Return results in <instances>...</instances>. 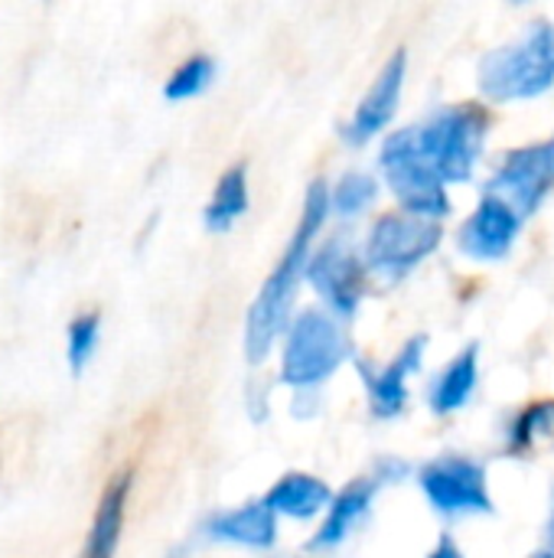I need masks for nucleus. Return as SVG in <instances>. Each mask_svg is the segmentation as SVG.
Wrapping results in <instances>:
<instances>
[{
    "label": "nucleus",
    "mask_w": 554,
    "mask_h": 558,
    "mask_svg": "<svg viewBox=\"0 0 554 558\" xmlns=\"http://www.w3.org/2000/svg\"><path fill=\"white\" fill-rule=\"evenodd\" d=\"M327 216H330V190L323 186V180H313L307 186L300 222H297L281 262L274 265V271L268 275V281L261 284L258 298L248 307V320H245V356H248V363H264L278 333L291 324L297 284H300V278H307L313 239L323 229Z\"/></svg>",
    "instance_id": "obj_1"
},
{
    "label": "nucleus",
    "mask_w": 554,
    "mask_h": 558,
    "mask_svg": "<svg viewBox=\"0 0 554 558\" xmlns=\"http://www.w3.org/2000/svg\"><path fill=\"white\" fill-rule=\"evenodd\" d=\"M480 92L490 101H529L554 88V26L535 20L513 43L490 49L477 69Z\"/></svg>",
    "instance_id": "obj_2"
},
{
    "label": "nucleus",
    "mask_w": 554,
    "mask_h": 558,
    "mask_svg": "<svg viewBox=\"0 0 554 558\" xmlns=\"http://www.w3.org/2000/svg\"><path fill=\"white\" fill-rule=\"evenodd\" d=\"M487 128L490 114L480 105H451L434 111L428 121L411 124L408 134L421 163L447 186L467 183L473 177V167L487 141Z\"/></svg>",
    "instance_id": "obj_3"
},
{
    "label": "nucleus",
    "mask_w": 554,
    "mask_h": 558,
    "mask_svg": "<svg viewBox=\"0 0 554 558\" xmlns=\"http://www.w3.org/2000/svg\"><path fill=\"white\" fill-rule=\"evenodd\" d=\"M349 356V340L340 320L327 311H304L287 327L281 353V383L291 389H310L327 383Z\"/></svg>",
    "instance_id": "obj_4"
},
{
    "label": "nucleus",
    "mask_w": 554,
    "mask_h": 558,
    "mask_svg": "<svg viewBox=\"0 0 554 558\" xmlns=\"http://www.w3.org/2000/svg\"><path fill=\"white\" fill-rule=\"evenodd\" d=\"M441 239V222H428L408 213H385L376 219L366 239V271L379 275L382 281H402L438 252Z\"/></svg>",
    "instance_id": "obj_5"
},
{
    "label": "nucleus",
    "mask_w": 554,
    "mask_h": 558,
    "mask_svg": "<svg viewBox=\"0 0 554 558\" xmlns=\"http://www.w3.org/2000/svg\"><path fill=\"white\" fill-rule=\"evenodd\" d=\"M382 173L392 186V193L402 203V213L438 222L451 213V196L447 186L421 163L408 128L395 131L382 144Z\"/></svg>",
    "instance_id": "obj_6"
},
{
    "label": "nucleus",
    "mask_w": 554,
    "mask_h": 558,
    "mask_svg": "<svg viewBox=\"0 0 554 558\" xmlns=\"http://www.w3.org/2000/svg\"><path fill=\"white\" fill-rule=\"evenodd\" d=\"M428 504L447 517L467 513H493V497L487 484V471L473 458L447 454L421 468L418 474Z\"/></svg>",
    "instance_id": "obj_7"
},
{
    "label": "nucleus",
    "mask_w": 554,
    "mask_h": 558,
    "mask_svg": "<svg viewBox=\"0 0 554 558\" xmlns=\"http://www.w3.org/2000/svg\"><path fill=\"white\" fill-rule=\"evenodd\" d=\"M307 281L327 301L336 320L340 317L349 320L359 311V301L366 294V262L353 252L349 242L330 239L310 255Z\"/></svg>",
    "instance_id": "obj_8"
},
{
    "label": "nucleus",
    "mask_w": 554,
    "mask_h": 558,
    "mask_svg": "<svg viewBox=\"0 0 554 558\" xmlns=\"http://www.w3.org/2000/svg\"><path fill=\"white\" fill-rule=\"evenodd\" d=\"M554 190V137L513 150L490 183V196L506 199L519 216H532Z\"/></svg>",
    "instance_id": "obj_9"
},
{
    "label": "nucleus",
    "mask_w": 554,
    "mask_h": 558,
    "mask_svg": "<svg viewBox=\"0 0 554 558\" xmlns=\"http://www.w3.org/2000/svg\"><path fill=\"white\" fill-rule=\"evenodd\" d=\"M522 229V216L519 209H513L506 199L500 196H483L480 206L470 213V219L460 226L457 232V245L467 258L477 262H503Z\"/></svg>",
    "instance_id": "obj_10"
},
{
    "label": "nucleus",
    "mask_w": 554,
    "mask_h": 558,
    "mask_svg": "<svg viewBox=\"0 0 554 558\" xmlns=\"http://www.w3.org/2000/svg\"><path fill=\"white\" fill-rule=\"evenodd\" d=\"M405 72H408V56H405V49H395L385 59L382 72L376 75L372 88L362 95V101L353 111V121L346 128V137L353 144H366V141H372L376 134H382L392 124V118L398 111V101H402Z\"/></svg>",
    "instance_id": "obj_11"
},
{
    "label": "nucleus",
    "mask_w": 554,
    "mask_h": 558,
    "mask_svg": "<svg viewBox=\"0 0 554 558\" xmlns=\"http://www.w3.org/2000/svg\"><path fill=\"white\" fill-rule=\"evenodd\" d=\"M424 350H428V337H411L385 369H362V379L369 389V405L379 418L402 415V409L408 402V379H411V373H418Z\"/></svg>",
    "instance_id": "obj_12"
},
{
    "label": "nucleus",
    "mask_w": 554,
    "mask_h": 558,
    "mask_svg": "<svg viewBox=\"0 0 554 558\" xmlns=\"http://www.w3.org/2000/svg\"><path fill=\"white\" fill-rule=\"evenodd\" d=\"M206 536L225 546H242V549H271L278 539V513L258 500V504H245L225 513H216L206 523Z\"/></svg>",
    "instance_id": "obj_13"
},
{
    "label": "nucleus",
    "mask_w": 554,
    "mask_h": 558,
    "mask_svg": "<svg viewBox=\"0 0 554 558\" xmlns=\"http://www.w3.org/2000/svg\"><path fill=\"white\" fill-rule=\"evenodd\" d=\"M127 497H131V474H118L101 494V504L91 517V530L82 546V558H114L124 533Z\"/></svg>",
    "instance_id": "obj_14"
},
{
    "label": "nucleus",
    "mask_w": 554,
    "mask_h": 558,
    "mask_svg": "<svg viewBox=\"0 0 554 558\" xmlns=\"http://www.w3.org/2000/svg\"><path fill=\"white\" fill-rule=\"evenodd\" d=\"M376 487L379 481H353L340 497H333L330 504V513L323 520V526L317 530L313 536V549L327 553V549H336L349 539V533L366 520V513L372 510V500H376Z\"/></svg>",
    "instance_id": "obj_15"
},
{
    "label": "nucleus",
    "mask_w": 554,
    "mask_h": 558,
    "mask_svg": "<svg viewBox=\"0 0 554 558\" xmlns=\"http://www.w3.org/2000/svg\"><path fill=\"white\" fill-rule=\"evenodd\" d=\"M264 504H268L274 513H281V517H291V520H313L317 513L330 510L333 490H330L320 477L291 471V474H284V477L268 490Z\"/></svg>",
    "instance_id": "obj_16"
},
{
    "label": "nucleus",
    "mask_w": 554,
    "mask_h": 558,
    "mask_svg": "<svg viewBox=\"0 0 554 558\" xmlns=\"http://www.w3.org/2000/svg\"><path fill=\"white\" fill-rule=\"evenodd\" d=\"M477 379H480V347L470 343L467 350H460L447 369L434 379L431 386V409L438 415H451V412H460L473 389H477Z\"/></svg>",
    "instance_id": "obj_17"
},
{
    "label": "nucleus",
    "mask_w": 554,
    "mask_h": 558,
    "mask_svg": "<svg viewBox=\"0 0 554 558\" xmlns=\"http://www.w3.org/2000/svg\"><path fill=\"white\" fill-rule=\"evenodd\" d=\"M245 209H248V167L235 163L219 177L216 193L202 213V222L209 232H229L245 216Z\"/></svg>",
    "instance_id": "obj_18"
},
{
    "label": "nucleus",
    "mask_w": 554,
    "mask_h": 558,
    "mask_svg": "<svg viewBox=\"0 0 554 558\" xmlns=\"http://www.w3.org/2000/svg\"><path fill=\"white\" fill-rule=\"evenodd\" d=\"M212 78H216V59L206 56V52H196V56H189L183 65L173 69V75H170L167 85H163V95H167L170 101H186V98L202 95V92L212 85Z\"/></svg>",
    "instance_id": "obj_19"
},
{
    "label": "nucleus",
    "mask_w": 554,
    "mask_h": 558,
    "mask_svg": "<svg viewBox=\"0 0 554 558\" xmlns=\"http://www.w3.org/2000/svg\"><path fill=\"white\" fill-rule=\"evenodd\" d=\"M376 193H379V183L369 173H356L353 170V173L340 177V183L330 190V213L353 219V216H359L362 209L372 206Z\"/></svg>",
    "instance_id": "obj_20"
},
{
    "label": "nucleus",
    "mask_w": 554,
    "mask_h": 558,
    "mask_svg": "<svg viewBox=\"0 0 554 558\" xmlns=\"http://www.w3.org/2000/svg\"><path fill=\"white\" fill-rule=\"evenodd\" d=\"M98 337H101V317L95 311L78 314L69 330H65V360L72 366V373H82L88 366V360L98 350Z\"/></svg>",
    "instance_id": "obj_21"
},
{
    "label": "nucleus",
    "mask_w": 554,
    "mask_h": 558,
    "mask_svg": "<svg viewBox=\"0 0 554 558\" xmlns=\"http://www.w3.org/2000/svg\"><path fill=\"white\" fill-rule=\"evenodd\" d=\"M554 425V402H539L532 409H526L516 425H513V448L522 451V448H532L535 435L549 432Z\"/></svg>",
    "instance_id": "obj_22"
},
{
    "label": "nucleus",
    "mask_w": 554,
    "mask_h": 558,
    "mask_svg": "<svg viewBox=\"0 0 554 558\" xmlns=\"http://www.w3.org/2000/svg\"><path fill=\"white\" fill-rule=\"evenodd\" d=\"M428 558H464V553L457 549V543H454L451 536H444V539L438 543V549H434Z\"/></svg>",
    "instance_id": "obj_23"
},
{
    "label": "nucleus",
    "mask_w": 554,
    "mask_h": 558,
    "mask_svg": "<svg viewBox=\"0 0 554 558\" xmlns=\"http://www.w3.org/2000/svg\"><path fill=\"white\" fill-rule=\"evenodd\" d=\"M549 549L554 553V510H552V520H549Z\"/></svg>",
    "instance_id": "obj_24"
},
{
    "label": "nucleus",
    "mask_w": 554,
    "mask_h": 558,
    "mask_svg": "<svg viewBox=\"0 0 554 558\" xmlns=\"http://www.w3.org/2000/svg\"><path fill=\"white\" fill-rule=\"evenodd\" d=\"M532 558H554L552 549H545V553H539V556H532Z\"/></svg>",
    "instance_id": "obj_25"
}]
</instances>
